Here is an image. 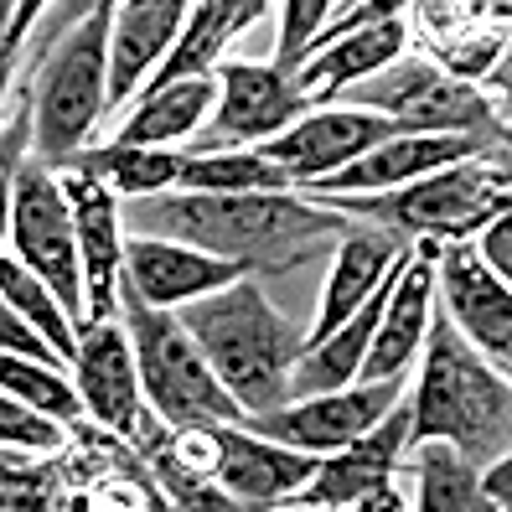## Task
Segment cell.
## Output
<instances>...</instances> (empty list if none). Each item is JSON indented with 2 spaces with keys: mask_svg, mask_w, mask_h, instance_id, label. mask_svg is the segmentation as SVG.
Returning <instances> with one entry per match:
<instances>
[{
  "mask_svg": "<svg viewBox=\"0 0 512 512\" xmlns=\"http://www.w3.org/2000/svg\"><path fill=\"white\" fill-rule=\"evenodd\" d=\"M11 249L32 275L63 300L78 337L88 331V295H83V254H78V218L63 182L37 161L11 182Z\"/></svg>",
  "mask_w": 512,
  "mask_h": 512,
  "instance_id": "8",
  "label": "cell"
},
{
  "mask_svg": "<svg viewBox=\"0 0 512 512\" xmlns=\"http://www.w3.org/2000/svg\"><path fill=\"white\" fill-rule=\"evenodd\" d=\"M476 249H481V259L492 264V275L512 290V218H497L487 233L476 238Z\"/></svg>",
  "mask_w": 512,
  "mask_h": 512,
  "instance_id": "34",
  "label": "cell"
},
{
  "mask_svg": "<svg viewBox=\"0 0 512 512\" xmlns=\"http://www.w3.org/2000/svg\"><path fill=\"white\" fill-rule=\"evenodd\" d=\"M507 383H512V373H507Z\"/></svg>",
  "mask_w": 512,
  "mask_h": 512,
  "instance_id": "40",
  "label": "cell"
},
{
  "mask_svg": "<svg viewBox=\"0 0 512 512\" xmlns=\"http://www.w3.org/2000/svg\"><path fill=\"white\" fill-rule=\"evenodd\" d=\"M0 295H6V306L26 321V326H37L42 337L63 352V363L68 368H78V326L68 321V311H63V300H57L32 269H26L16 254H6L0 259Z\"/></svg>",
  "mask_w": 512,
  "mask_h": 512,
  "instance_id": "27",
  "label": "cell"
},
{
  "mask_svg": "<svg viewBox=\"0 0 512 512\" xmlns=\"http://www.w3.org/2000/svg\"><path fill=\"white\" fill-rule=\"evenodd\" d=\"M285 512H331V507H285Z\"/></svg>",
  "mask_w": 512,
  "mask_h": 512,
  "instance_id": "39",
  "label": "cell"
},
{
  "mask_svg": "<svg viewBox=\"0 0 512 512\" xmlns=\"http://www.w3.org/2000/svg\"><path fill=\"white\" fill-rule=\"evenodd\" d=\"M63 192L78 218V254H83V295H88V326L114 321L119 311V280H125V244L119 233L125 218L114 207V192L88 176H63Z\"/></svg>",
  "mask_w": 512,
  "mask_h": 512,
  "instance_id": "19",
  "label": "cell"
},
{
  "mask_svg": "<svg viewBox=\"0 0 512 512\" xmlns=\"http://www.w3.org/2000/svg\"><path fill=\"white\" fill-rule=\"evenodd\" d=\"M0 383H6V399L32 404V409H42L47 419H57V425H68V430H78V419L88 414L78 383H68V373L26 363V357H6V363H0Z\"/></svg>",
  "mask_w": 512,
  "mask_h": 512,
  "instance_id": "29",
  "label": "cell"
},
{
  "mask_svg": "<svg viewBox=\"0 0 512 512\" xmlns=\"http://www.w3.org/2000/svg\"><path fill=\"white\" fill-rule=\"evenodd\" d=\"M6 16H11V21H6V42H0V78L11 83V73H16V52H21V37H26V26H32V21L42 16V6H37V0H26V6H11Z\"/></svg>",
  "mask_w": 512,
  "mask_h": 512,
  "instance_id": "35",
  "label": "cell"
},
{
  "mask_svg": "<svg viewBox=\"0 0 512 512\" xmlns=\"http://www.w3.org/2000/svg\"><path fill=\"white\" fill-rule=\"evenodd\" d=\"M331 16H337V6H326V0H285L280 6V42H275V63L269 68L280 78H295L306 68L316 37L331 26Z\"/></svg>",
  "mask_w": 512,
  "mask_h": 512,
  "instance_id": "31",
  "label": "cell"
},
{
  "mask_svg": "<svg viewBox=\"0 0 512 512\" xmlns=\"http://www.w3.org/2000/svg\"><path fill=\"white\" fill-rule=\"evenodd\" d=\"M119 316L135 342V363H140V383H145V404L156 409L161 425L171 430H192V425H244V404H238L223 378L213 373V363L202 357V347L192 342V331L182 326L176 311H156L145 300L119 285Z\"/></svg>",
  "mask_w": 512,
  "mask_h": 512,
  "instance_id": "5",
  "label": "cell"
},
{
  "mask_svg": "<svg viewBox=\"0 0 512 512\" xmlns=\"http://www.w3.org/2000/svg\"><path fill=\"white\" fill-rule=\"evenodd\" d=\"M259 16H269L264 0H202V6H192L187 32L176 37L171 57L161 63V73L140 88V99L166 94V88L192 83V78H213V73L223 68L228 42H233L238 32H249V26H254Z\"/></svg>",
  "mask_w": 512,
  "mask_h": 512,
  "instance_id": "22",
  "label": "cell"
},
{
  "mask_svg": "<svg viewBox=\"0 0 512 512\" xmlns=\"http://www.w3.org/2000/svg\"><path fill=\"white\" fill-rule=\"evenodd\" d=\"M213 104H218V73L176 83L166 94L140 99V109L125 119V130L114 135V145H135V150H171L176 140L187 145V135H197V125L207 119Z\"/></svg>",
  "mask_w": 512,
  "mask_h": 512,
  "instance_id": "24",
  "label": "cell"
},
{
  "mask_svg": "<svg viewBox=\"0 0 512 512\" xmlns=\"http://www.w3.org/2000/svg\"><path fill=\"white\" fill-rule=\"evenodd\" d=\"M404 42H409L404 11H388V16H378L373 26H363V32H352V37H342V42H331L326 52H316L290 83H295V94L306 99L311 114H316V109H326L331 99L352 94L357 83L388 73V68L404 57Z\"/></svg>",
  "mask_w": 512,
  "mask_h": 512,
  "instance_id": "21",
  "label": "cell"
},
{
  "mask_svg": "<svg viewBox=\"0 0 512 512\" xmlns=\"http://www.w3.org/2000/svg\"><path fill=\"white\" fill-rule=\"evenodd\" d=\"M481 487H487V497H492L497 512H512V450H507L497 466L481 471Z\"/></svg>",
  "mask_w": 512,
  "mask_h": 512,
  "instance_id": "37",
  "label": "cell"
},
{
  "mask_svg": "<svg viewBox=\"0 0 512 512\" xmlns=\"http://www.w3.org/2000/svg\"><path fill=\"white\" fill-rule=\"evenodd\" d=\"M414 471H419V507L414 512H497L487 487H481V471L456 445H445V440L419 445Z\"/></svg>",
  "mask_w": 512,
  "mask_h": 512,
  "instance_id": "26",
  "label": "cell"
},
{
  "mask_svg": "<svg viewBox=\"0 0 512 512\" xmlns=\"http://www.w3.org/2000/svg\"><path fill=\"white\" fill-rule=\"evenodd\" d=\"M512 187V166L502 156V145H492L487 156L461 161L450 171H435L414 187L399 192H373V197H311L326 213L342 218H368L388 233L409 238V244H466L471 233H487L502 218V192Z\"/></svg>",
  "mask_w": 512,
  "mask_h": 512,
  "instance_id": "4",
  "label": "cell"
},
{
  "mask_svg": "<svg viewBox=\"0 0 512 512\" xmlns=\"http://www.w3.org/2000/svg\"><path fill=\"white\" fill-rule=\"evenodd\" d=\"M404 404V378L394 383H352L337 394H316V399H290L285 409L249 414L244 430L259 440H275L300 456H337V450L357 445L373 425H383L388 414Z\"/></svg>",
  "mask_w": 512,
  "mask_h": 512,
  "instance_id": "11",
  "label": "cell"
},
{
  "mask_svg": "<svg viewBox=\"0 0 512 512\" xmlns=\"http://www.w3.org/2000/svg\"><path fill=\"white\" fill-rule=\"evenodd\" d=\"M0 435H6V450H63L68 440V430H57V419L21 399L0 404Z\"/></svg>",
  "mask_w": 512,
  "mask_h": 512,
  "instance_id": "32",
  "label": "cell"
},
{
  "mask_svg": "<svg viewBox=\"0 0 512 512\" xmlns=\"http://www.w3.org/2000/svg\"><path fill=\"white\" fill-rule=\"evenodd\" d=\"M352 109H368L394 119L404 135H481V140H502L512 125H502L492 99L476 83L450 78L435 63H394L388 73L357 83Z\"/></svg>",
  "mask_w": 512,
  "mask_h": 512,
  "instance_id": "7",
  "label": "cell"
},
{
  "mask_svg": "<svg viewBox=\"0 0 512 512\" xmlns=\"http://www.w3.org/2000/svg\"><path fill=\"white\" fill-rule=\"evenodd\" d=\"M409 404H414L409 450L445 440L476 471L497 466L512 450V383L461 337L445 306H435L430 316L425 368H419Z\"/></svg>",
  "mask_w": 512,
  "mask_h": 512,
  "instance_id": "2",
  "label": "cell"
},
{
  "mask_svg": "<svg viewBox=\"0 0 512 512\" xmlns=\"http://www.w3.org/2000/svg\"><path fill=\"white\" fill-rule=\"evenodd\" d=\"M404 130L394 125V119L383 114H368V109H316L306 114L295 130H285L280 140L259 145L275 166L290 171L295 187H321L331 182V176H342L347 166H357L363 156H373L378 145L399 140Z\"/></svg>",
  "mask_w": 512,
  "mask_h": 512,
  "instance_id": "13",
  "label": "cell"
},
{
  "mask_svg": "<svg viewBox=\"0 0 512 512\" xmlns=\"http://www.w3.org/2000/svg\"><path fill=\"white\" fill-rule=\"evenodd\" d=\"M187 156V150H182ZM182 192H207V197H259V192H290V171L275 166L264 150H223V156H187L182 161Z\"/></svg>",
  "mask_w": 512,
  "mask_h": 512,
  "instance_id": "25",
  "label": "cell"
},
{
  "mask_svg": "<svg viewBox=\"0 0 512 512\" xmlns=\"http://www.w3.org/2000/svg\"><path fill=\"white\" fill-rule=\"evenodd\" d=\"M150 476H156V487L166 492V502H171V512H264V507H249V502H238V497H228L223 487L207 471H197L182 450L171 445V435L150 450Z\"/></svg>",
  "mask_w": 512,
  "mask_h": 512,
  "instance_id": "28",
  "label": "cell"
},
{
  "mask_svg": "<svg viewBox=\"0 0 512 512\" xmlns=\"http://www.w3.org/2000/svg\"><path fill=\"white\" fill-rule=\"evenodd\" d=\"M0 342H6V357H26V363H42V368H57V373H68L63 363V352H57L37 326H26L11 306H0Z\"/></svg>",
  "mask_w": 512,
  "mask_h": 512,
  "instance_id": "33",
  "label": "cell"
},
{
  "mask_svg": "<svg viewBox=\"0 0 512 512\" xmlns=\"http://www.w3.org/2000/svg\"><path fill=\"white\" fill-rule=\"evenodd\" d=\"M440 254H445L440 238L414 244V259L404 264L394 295H388L383 326H378L373 352H368L363 378L357 383H394V378H404V368L414 363V352L425 347L430 316H435V290H440Z\"/></svg>",
  "mask_w": 512,
  "mask_h": 512,
  "instance_id": "16",
  "label": "cell"
},
{
  "mask_svg": "<svg viewBox=\"0 0 512 512\" xmlns=\"http://www.w3.org/2000/svg\"><path fill=\"white\" fill-rule=\"evenodd\" d=\"M440 306L497 373H512V290L492 275V264L481 259L476 244H445Z\"/></svg>",
  "mask_w": 512,
  "mask_h": 512,
  "instance_id": "14",
  "label": "cell"
},
{
  "mask_svg": "<svg viewBox=\"0 0 512 512\" xmlns=\"http://www.w3.org/2000/svg\"><path fill=\"white\" fill-rule=\"evenodd\" d=\"M135 238H166L187 244L213 259L244 264L249 275H290L306 259L337 254L347 244L352 223L342 213H326L316 202H300L290 192L259 197H207V192H161L140 197L125 213Z\"/></svg>",
  "mask_w": 512,
  "mask_h": 512,
  "instance_id": "1",
  "label": "cell"
},
{
  "mask_svg": "<svg viewBox=\"0 0 512 512\" xmlns=\"http://www.w3.org/2000/svg\"><path fill=\"white\" fill-rule=\"evenodd\" d=\"M502 218H512V187L502 192Z\"/></svg>",
  "mask_w": 512,
  "mask_h": 512,
  "instance_id": "38",
  "label": "cell"
},
{
  "mask_svg": "<svg viewBox=\"0 0 512 512\" xmlns=\"http://www.w3.org/2000/svg\"><path fill=\"white\" fill-rule=\"evenodd\" d=\"M409 254H414V244L399 238V233H388V228H352L347 244L337 249V259H331L316 326L306 331V352H316L321 342L337 337V331L368 306V300L378 295V285L394 275Z\"/></svg>",
  "mask_w": 512,
  "mask_h": 512,
  "instance_id": "17",
  "label": "cell"
},
{
  "mask_svg": "<svg viewBox=\"0 0 512 512\" xmlns=\"http://www.w3.org/2000/svg\"><path fill=\"white\" fill-rule=\"evenodd\" d=\"M481 94L492 99V109H497L502 125H512V42H507V52L497 57V68L481 78Z\"/></svg>",
  "mask_w": 512,
  "mask_h": 512,
  "instance_id": "36",
  "label": "cell"
},
{
  "mask_svg": "<svg viewBox=\"0 0 512 512\" xmlns=\"http://www.w3.org/2000/svg\"><path fill=\"white\" fill-rule=\"evenodd\" d=\"M182 150H135V145H83L78 156L63 166V176H88L104 182L114 197H161L182 182Z\"/></svg>",
  "mask_w": 512,
  "mask_h": 512,
  "instance_id": "23",
  "label": "cell"
},
{
  "mask_svg": "<svg viewBox=\"0 0 512 512\" xmlns=\"http://www.w3.org/2000/svg\"><path fill=\"white\" fill-rule=\"evenodd\" d=\"M512 135V130H507ZM502 135V140H507ZM502 140H481V135H399L378 145L373 156H363L357 166H347L342 176H331L321 187H306V197H373V192H399V187H414L435 171H450L461 161H476L487 156L492 145Z\"/></svg>",
  "mask_w": 512,
  "mask_h": 512,
  "instance_id": "15",
  "label": "cell"
},
{
  "mask_svg": "<svg viewBox=\"0 0 512 512\" xmlns=\"http://www.w3.org/2000/svg\"><path fill=\"white\" fill-rule=\"evenodd\" d=\"M6 512H68V466H26L21 450H6Z\"/></svg>",
  "mask_w": 512,
  "mask_h": 512,
  "instance_id": "30",
  "label": "cell"
},
{
  "mask_svg": "<svg viewBox=\"0 0 512 512\" xmlns=\"http://www.w3.org/2000/svg\"><path fill=\"white\" fill-rule=\"evenodd\" d=\"M238 280H249L244 264H228V259H213L202 249H187V244H166V238H130L125 244V280L145 306H192L202 295H218Z\"/></svg>",
  "mask_w": 512,
  "mask_h": 512,
  "instance_id": "18",
  "label": "cell"
},
{
  "mask_svg": "<svg viewBox=\"0 0 512 512\" xmlns=\"http://www.w3.org/2000/svg\"><path fill=\"white\" fill-rule=\"evenodd\" d=\"M192 6L182 0H130L114 6V37H109V109L135 99L140 88L161 73L176 37L187 32Z\"/></svg>",
  "mask_w": 512,
  "mask_h": 512,
  "instance_id": "20",
  "label": "cell"
},
{
  "mask_svg": "<svg viewBox=\"0 0 512 512\" xmlns=\"http://www.w3.org/2000/svg\"><path fill=\"white\" fill-rule=\"evenodd\" d=\"M171 445L182 456L207 471L218 487L249 507H285L306 481L316 476L321 456H300L275 440H259L244 425H192V430H171Z\"/></svg>",
  "mask_w": 512,
  "mask_h": 512,
  "instance_id": "9",
  "label": "cell"
},
{
  "mask_svg": "<svg viewBox=\"0 0 512 512\" xmlns=\"http://www.w3.org/2000/svg\"><path fill=\"white\" fill-rule=\"evenodd\" d=\"M311 114V104L295 94V83L259 63H223L218 68V114L197 140H187V156H223V150H254L280 140Z\"/></svg>",
  "mask_w": 512,
  "mask_h": 512,
  "instance_id": "12",
  "label": "cell"
},
{
  "mask_svg": "<svg viewBox=\"0 0 512 512\" xmlns=\"http://www.w3.org/2000/svg\"><path fill=\"white\" fill-rule=\"evenodd\" d=\"M109 37H114V6L99 0L88 11L68 42H57V52L42 63V78L32 88L37 104V156L42 166L63 171L88 130L99 125V114H109Z\"/></svg>",
  "mask_w": 512,
  "mask_h": 512,
  "instance_id": "6",
  "label": "cell"
},
{
  "mask_svg": "<svg viewBox=\"0 0 512 512\" xmlns=\"http://www.w3.org/2000/svg\"><path fill=\"white\" fill-rule=\"evenodd\" d=\"M176 316L192 331L202 357L213 363V373L223 378V388L244 404V414H269L295 399L290 373L306 357V337L275 316L269 295L254 280H238L218 295H202Z\"/></svg>",
  "mask_w": 512,
  "mask_h": 512,
  "instance_id": "3",
  "label": "cell"
},
{
  "mask_svg": "<svg viewBox=\"0 0 512 512\" xmlns=\"http://www.w3.org/2000/svg\"><path fill=\"white\" fill-rule=\"evenodd\" d=\"M73 383L88 404V419L104 430H114L119 440H130L140 456H150L171 425H161L156 409L145 404V383H140V363H135V342L119 321H99L78 337V368Z\"/></svg>",
  "mask_w": 512,
  "mask_h": 512,
  "instance_id": "10",
  "label": "cell"
}]
</instances>
